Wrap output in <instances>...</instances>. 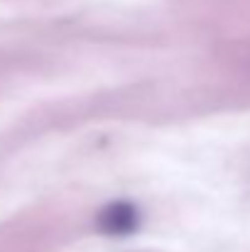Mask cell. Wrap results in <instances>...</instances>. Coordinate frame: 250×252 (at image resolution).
Returning <instances> with one entry per match:
<instances>
[{
    "label": "cell",
    "mask_w": 250,
    "mask_h": 252,
    "mask_svg": "<svg viewBox=\"0 0 250 252\" xmlns=\"http://www.w3.org/2000/svg\"><path fill=\"white\" fill-rule=\"evenodd\" d=\"M138 223H140V211L130 201H113L98 213V228L106 235L115 238L130 235L133 230H138Z\"/></svg>",
    "instance_id": "1"
}]
</instances>
